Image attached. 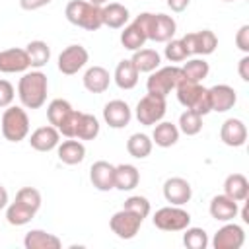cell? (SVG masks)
<instances>
[{"label":"cell","mask_w":249,"mask_h":249,"mask_svg":"<svg viewBox=\"0 0 249 249\" xmlns=\"http://www.w3.org/2000/svg\"><path fill=\"white\" fill-rule=\"evenodd\" d=\"M89 4H93V6H105L109 0H88Z\"/></svg>","instance_id":"681fc988"},{"label":"cell","mask_w":249,"mask_h":249,"mask_svg":"<svg viewBox=\"0 0 249 249\" xmlns=\"http://www.w3.org/2000/svg\"><path fill=\"white\" fill-rule=\"evenodd\" d=\"M89 60V53L82 45H68L60 54H58V70L66 76L78 74Z\"/></svg>","instance_id":"7c38bea8"},{"label":"cell","mask_w":249,"mask_h":249,"mask_svg":"<svg viewBox=\"0 0 249 249\" xmlns=\"http://www.w3.org/2000/svg\"><path fill=\"white\" fill-rule=\"evenodd\" d=\"M179 128L177 124L169 123V121H160L154 124V132H152V142L160 148H171L177 144L179 140Z\"/></svg>","instance_id":"484cf974"},{"label":"cell","mask_w":249,"mask_h":249,"mask_svg":"<svg viewBox=\"0 0 249 249\" xmlns=\"http://www.w3.org/2000/svg\"><path fill=\"white\" fill-rule=\"evenodd\" d=\"M165 111H167L165 97H160V95H154V93H146L136 103L134 115H136V119H138L140 124L154 126L156 123H160L165 117Z\"/></svg>","instance_id":"9c48e42d"},{"label":"cell","mask_w":249,"mask_h":249,"mask_svg":"<svg viewBox=\"0 0 249 249\" xmlns=\"http://www.w3.org/2000/svg\"><path fill=\"white\" fill-rule=\"evenodd\" d=\"M208 212L218 222H231L239 214V206H237V202L233 198H230L226 195H216L210 200Z\"/></svg>","instance_id":"44dd1931"},{"label":"cell","mask_w":249,"mask_h":249,"mask_svg":"<svg viewBox=\"0 0 249 249\" xmlns=\"http://www.w3.org/2000/svg\"><path fill=\"white\" fill-rule=\"evenodd\" d=\"M224 2H233V0H224Z\"/></svg>","instance_id":"f907efd6"},{"label":"cell","mask_w":249,"mask_h":249,"mask_svg":"<svg viewBox=\"0 0 249 249\" xmlns=\"http://www.w3.org/2000/svg\"><path fill=\"white\" fill-rule=\"evenodd\" d=\"M16 200L21 202V204H25V206H29L35 212L41 208V202H43L41 200V193L37 189H33V187H21L16 193Z\"/></svg>","instance_id":"ab89813d"},{"label":"cell","mask_w":249,"mask_h":249,"mask_svg":"<svg viewBox=\"0 0 249 249\" xmlns=\"http://www.w3.org/2000/svg\"><path fill=\"white\" fill-rule=\"evenodd\" d=\"M8 191H6V187L4 185H0V210H4L6 206H8Z\"/></svg>","instance_id":"7dc6e473"},{"label":"cell","mask_w":249,"mask_h":249,"mask_svg":"<svg viewBox=\"0 0 249 249\" xmlns=\"http://www.w3.org/2000/svg\"><path fill=\"white\" fill-rule=\"evenodd\" d=\"M47 89H49V82L41 70L23 72L18 84V97L21 101V107L41 109L47 101Z\"/></svg>","instance_id":"6da1fadb"},{"label":"cell","mask_w":249,"mask_h":249,"mask_svg":"<svg viewBox=\"0 0 249 249\" xmlns=\"http://www.w3.org/2000/svg\"><path fill=\"white\" fill-rule=\"evenodd\" d=\"M146 41H148V39H146V33L142 31V27H140L136 21L124 25V29L121 31V45H123L124 49L132 51V53L138 51V49H142Z\"/></svg>","instance_id":"d6a6232c"},{"label":"cell","mask_w":249,"mask_h":249,"mask_svg":"<svg viewBox=\"0 0 249 249\" xmlns=\"http://www.w3.org/2000/svg\"><path fill=\"white\" fill-rule=\"evenodd\" d=\"M35 210H31L29 206L14 200V202H8L6 206V222L10 226H25L29 224L33 218H35Z\"/></svg>","instance_id":"836d02e7"},{"label":"cell","mask_w":249,"mask_h":249,"mask_svg":"<svg viewBox=\"0 0 249 249\" xmlns=\"http://www.w3.org/2000/svg\"><path fill=\"white\" fill-rule=\"evenodd\" d=\"M132 119V109L128 107L126 101L123 99H111L109 103H105L103 107V121L111 126V128H124Z\"/></svg>","instance_id":"9a60e30c"},{"label":"cell","mask_w":249,"mask_h":249,"mask_svg":"<svg viewBox=\"0 0 249 249\" xmlns=\"http://www.w3.org/2000/svg\"><path fill=\"white\" fill-rule=\"evenodd\" d=\"M140 183V171L132 163L115 165V189L119 191H132Z\"/></svg>","instance_id":"f1b7e54d"},{"label":"cell","mask_w":249,"mask_h":249,"mask_svg":"<svg viewBox=\"0 0 249 249\" xmlns=\"http://www.w3.org/2000/svg\"><path fill=\"white\" fill-rule=\"evenodd\" d=\"M224 195L235 202H243L249 196V181L243 173H231L224 179Z\"/></svg>","instance_id":"83f0119b"},{"label":"cell","mask_w":249,"mask_h":249,"mask_svg":"<svg viewBox=\"0 0 249 249\" xmlns=\"http://www.w3.org/2000/svg\"><path fill=\"white\" fill-rule=\"evenodd\" d=\"M29 66V58L25 49H4L0 51V72L4 74H19V72H27Z\"/></svg>","instance_id":"2e32d148"},{"label":"cell","mask_w":249,"mask_h":249,"mask_svg":"<svg viewBox=\"0 0 249 249\" xmlns=\"http://www.w3.org/2000/svg\"><path fill=\"white\" fill-rule=\"evenodd\" d=\"M142 222H144V220H142L140 216H136V214H132L130 210L123 208V210H119V212H115V214L111 216L109 228H111V231H113L119 239H132V237H136V233L140 231Z\"/></svg>","instance_id":"30bf717a"},{"label":"cell","mask_w":249,"mask_h":249,"mask_svg":"<svg viewBox=\"0 0 249 249\" xmlns=\"http://www.w3.org/2000/svg\"><path fill=\"white\" fill-rule=\"evenodd\" d=\"M220 140L230 148H241L247 142V126L241 119H226L220 126Z\"/></svg>","instance_id":"e0dca14e"},{"label":"cell","mask_w":249,"mask_h":249,"mask_svg":"<svg viewBox=\"0 0 249 249\" xmlns=\"http://www.w3.org/2000/svg\"><path fill=\"white\" fill-rule=\"evenodd\" d=\"M101 18H103V25L111 27V29H121L126 25L130 14L128 8L119 4V2H109L107 6H101Z\"/></svg>","instance_id":"d4e9b609"},{"label":"cell","mask_w":249,"mask_h":249,"mask_svg":"<svg viewBox=\"0 0 249 249\" xmlns=\"http://www.w3.org/2000/svg\"><path fill=\"white\" fill-rule=\"evenodd\" d=\"M183 243L187 249H206L208 245V233L202 228H191L187 226L183 230Z\"/></svg>","instance_id":"74e56055"},{"label":"cell","mask_w":249,"mask_h":249,"mask_svg":"<svg viewBox=\"0 0 249 249\" xmlns=\"http://www.w3.org/2000/svg\"><path fill=\"white\" fill-rule=\"evenodd\" d=\"M89 181L101 193L115 189V165L105 160L93 161L89 167Z\"/></svg>","instance_id":"ac0fdd59"},{"label":"cell","mask_w":249,"mask_h":249,"mask_svg":"<svg viewBox=\"0 0 249 249\" xmlns=\"http://www.w3.org/2000/svg\"><path fill=\"white\" fill-rule=\"evenodd\" d=\"M132 64L136 66V70L142 74V72H146V74H150V72H154L156 68H160V64H161V56H160V53L158 51H154V49H138V51H134V54H132Z\"/></svg>","instance_id":"f546056e"},{"label":"cell","mask_w":249,"mask_h":249,"mask_svg":"<svg viewBox=\"0 0 249 249\" xmlns=\"http://www.w3.org/2000/svg\"><path fill=\"white\" fill-rule=\"evenodd\" d=\"M14 97H16V89H14V86H12L8 80L0 78V109L10 107L12 101H14Z\"/></svg>","instance_id":"b9f144b4"},{"label":"cell","mask_w":249,"mask_h":249,"mask_svg":"<svg viewBox=\"0 0 249 249\" xmlns=\"http://www.w3.org/2000/svg\"><path fill=\"white\" fill-rule=\"evenodd\" d=\"M181 78H183L181 66H175V64L161 66V68H156L154 72H150V78L146 82V89H148V93L167 97L175 89V86L179 84Z\"/></svg>","instance_id":"52a82bcc"},{"label":"cell","mask_w":249,"mask_h":249,"mask_svg":"<svg viewBox=\"0 0 249 249\" xmlns=\"http://www.w3.org/2000/svg\"><path fill=\"white\" fill-rule=\"evenodd\" d=\"M245 243V231L241 226L224 222V226L214 233L212 247L214 249H239Z\"/></svg>","instance_id":"4fadbf2b"},{"label":"cell","mask_w":249,"mask_h":249,"mask_svg":"<svg viewBox=\"0 0 249 249\" xmlns=\"http://www.w3.org/2000/svg\"><path fill=\"white\" fill-rule=\"evenodd\" d=\"M58 142H60V132L53 124L39 126L29 136V146L37 152H51L58 146Z\"/></svg>","instance_id":"ffe728a7"},{"label":"cell","mask_w":249,"mask_h":249,"mask_svg":"<svg viewBox=\"0 0 249 249\" xmlns=\"http://www.w3.org/2000/svg\"><path fill=\"white\" fill-rule=\"evenodd\" d=\"M80 113H82V111H76L66 99H53V101L47 105V119H49V124H53V126H54L62 136H66V138H74Z\"/></svg>","instance_id":"5b68a950"},{"label":"cell","mask_w":249,"mask_h":249,"mask_svg":"<svg viewBox=\"0 0 249 249\" xmlns=\"http://www.w3.org/2000/svg\"><path fill=\"white\" fill-rule=\"evenodd\" d=\"M152 148H154V142H152V138H150L148 134H144V132H134V134H130L128 140H126V152H128L132 158H136V160L148 158V156L152 154Z\"/></svg>","instance_id":"1f68e13d"},{"label":"cell","mask_w":249,"mask_h":249,"mask_svg":"<svg viewBox=\"0 0 249 249\" xmlns=\"http://www.w3.org/2000/svg\"><path fill=\"white\" fill-rule=\"evenodd\" d=\"M193 196V187L187 179L183 177H169L165 179L163 183V198L169 202V204H175V206H183L191 200Z\"/></svg>","instance_id":"5bb4252c"},{"label":"cell","mask_w":249,"mask_h":249,"mask_svg":"<svg viewBox=\"0 0 249 249\" xmlns=\"http://www.w3.org/2000/svg\"><path fill=\"white\" fill-rule=\"evenodd\" d=\"M152 222L161 231H183L187 226H191V214L181 206L169 204L156 210V214L152 216Z\"/></svg>","instance_id":"ba28073f"},{"label":"cell","mask_w":249,"mask_h":249,"mask_svg":"<svg viewBox=\"0 0 249 249\" xmlns=\"http://www.w3.org/2000/svg\"><path fill=\"white\" fill-rule=\"evenodd\" d=\"M167 2V6L171 8V12H183V10H187V6L191 4V0H165Z\"/></svg>","instance_id":"bcb514c9"},{"label":"cell","mask_w":249,"mask_h":249,"mask_svg":"<svg viewBox=\"0 0 249 249\" xmlns=\"http://www.w3.org/2000/svg\"><path fill=\"white\" fill-rule=\"evenodd\" d=\"M64 16L72 25L86 31H97L103 25L101 6H93L88 0H70L64 8Z\"/></svg>","instance_id":"277c9868"},{"label":"cell","mask_w":249,"mask_h":249,"mask_svg":"<svg viewBox=\"0 0 249 249\" xmlns=\"http://www.w3.org/2000/svg\"><path fill=\"white\" fill-rule=\"evenodd\" d=\"M138 76H140V72L136 70V66L132 64V60L130 58H123L117 64V68H115L113 80H115V84L121 89H132L138 84Z\"/></svg>","instance_id":"4316f807"},{"label":"cell","mask_w":249,"mask_h":249,"mask_svg":"<svg viewBox=\"0 0 249 249\" xmlns=\"http://www.w3.org/2000/svg\"><path fill=\"white\" fill-rule=\"evenodd\" d=\"M163 54H165V58L169 62H183V60L189 58V53H187V49H185L181 39H169L167 45H165Z\"/></svg>","instance_id":"60d3db41"},{"label":"cell","mask_w":249,"mask_h":249,"mask_svg":"<svg viewBox=\"0 0 249 249\" xmlns=\"http://www.w3.org/2000/svg\"><path fill=\"white\" fill-rule=\"evenodd\" d=\"M241 220H243L245 224H249V212H247V204L241 208Z\"/></svg>","instance_id":"c3c4849f"},{"label":"cell","mask_w":249,"mask_h":249,"mask_svg":"<svg viewBox=\"0 0 249 249\" xmlns=\"http://www.w3.org/2000/svg\"><path fill=\"white\" fill-rule=\"evenodd\" d=\"M0 128H2V136L8 142H21V140H25L27 134H29V117H27L25 109L18 107V105L6 107L4 113H2Z\"/></svg>","instance_id":"8992f818"},{"label":"cell","mask_w":249,"mask_h":249,"mask_svg":"<svg viewBox=\"0 0 249 249\" xmlns=\"http://www.w3.org/2000/svg\"><path fill=\"white\" fill-rule=\"evenodd\" d=\"M53 0H19V8L25 10V12H35L39 8H45L49 6Z\"/></svg>","instance_id":"ee69618b"},{"label":"cell","mask_w":249,"mask_h":249,"mask_svg":"<svg viewBox=\"0 0 249 249\" xmlns=\"http://www.w3.org/2000/svg\"><path fill=\"white\" fill-rule=\"evenodd\" d=\"M123 208L130 210L132 214L140 216L142 220H144V218H148V214H150V210H152L150 200H148L146 196H142V195H132V196H128V198L124 200Z\"/></svg>","instance_id":"f35d334b"},{"label":"cell","mask_w":249,"mask_h":249,"mask_svg":"<svg viewBox=\"0 0 249 249\" xmlns=\"http://www.w3.org/2000/svg\"><path fill=\"white\" fill-rule=\"evenodd\" d=\"M177 91V99L185 109H193L198 115H208L212 111L210 107V95H208V88L200 86V82H191L187 78H181L179 84L175 86Z\"/></svg>","instance_id":"3957f363"},{"label":"cell","mask_w":249,"mask_h":249,"mask_svg":"<svg viewBox=\"0 0 249 249\" xmlns=\"http://www.w3.org/2000/svg\"><path fill=\"white\" fill-rule=\"evenodd\" d=\"M134 21L142 27V31L146 33V39L154 41V43H167L169 39H173V35L177 31L175 19L167 14L142 12L140 16H136Z\"/></svg>","instance_id":"7a4b0ae2"},{"label":"cell","mask_w":249,"mask_h":249,"mask_svg":"<svg viewBox=\"0 0 249 249\" xmlns=\"http://www.w3.org/2000/svg\"><path fill=\"white\" fill-rule=\"evenodd\" d=\"M177 128L179 132L187 134V136H195L202 130V115H198L196 111L193 109H185L179 117V123H177Z\"/></svg>","instance_id":"8d00e7d4"},{"label":"cell","mask_w":249,"mask_h":249,"mask_svg":"<svg viewBox=\"0 0 249 249\" xmlns=\"http://www.w3.org/2000/svg\"><path fill=\"white\" fill-rule=\"evenodd\" d=\"M181 41H183L189 56L191 54H202V56H206V54H212L216 51V47H218V37L210 29L187 33V35H183Z\"/></svg>","instance_id":"8fae6325"},{"label":"cell","mask_w":249,"mask_h":249,"mask_svg":"<svg viewBox=\"0 0 249 249\" xmlns=\"http://www.w3.org/2000/svg\"><path fill=\"white\" fill-rule=\"evenodd\" d=\"M25 249H60L62 241L54 233H49L45 230H29L23 237Z\"/></svg>","instance_id":"cb8c5ba5"},{"label":"cell","mask_w":249,"mask_h":249,"mask_svg":"<svg viewBox=\"0 0 249 249\" xmlns=\"http://www.w3.org/2000/svg\"><path fill=\"white\" fill-rule=\"evenodd\" d=\"M181 72H183V78L191 80V82H202L208 72H210V66L204 58H189L183 66H181Z\"/></svg>","instance_id":"d590c367"},{"label":"cell","mask_w":249,"mask_h":249,"mask_svg":"<svg viewBox=\"0 0 249 249\" xmlns=\"http://www.w3.org/2000/svg\"><path fill=\"white\" fill-rule=\"evenodd\" d=\"M56 156L62 163L66 165H78L84 161L86 158V146L78 140V138H68V140H62L58 142L56 146Z\"/></svg>","instance_id":"7402d4cb"},{"label":"cell","mask_w":249,"mask_h":249,"mask_svg":"<svg viewBox=\"0 0 249 249\" xmlns=\"http://www.w3.org/2000/svg\"><path fill=\"white\" fill-rule=\"evenodd\" d=\"M25 53H27V58H29V66L37 68V70L43 68L51 60V47L41 39L29 41L25 45Z\"/></svg>","instance_id":"4dcf8cb0"},{"label":"cell","mask_w":249,"mask_h":249,"mask_svg":"<svg viewBox=\"0 0 249 249\" xmlns=\"http://www.w3.org/2000/svg\"><path fill=\"white\" fill-rule=\"evenodd\" d=\"M82 84L89 93H103L111 84V74L103 66H89L82 78Z\"/></svg>","instance_id":"603a6c76"},{"label":"cell","mask_w":249,"mask_h":249,"mask_svg":"<svg viewBox=\"0 0 249 249\" xmlns=\"http://www.w3.org/2000/svg\"><path fill=\"white\" fill-rule=\"evenodd\" d=\"M235 47H237L241 53L249 54V25H247V23L237 29V33H235Z\"/></svg>","instance_id":"7bdbcfd3"},{"label":"cell","mask_w":249,"mask_h":249,"mask_svg":"<svg viewBox=\"0 0 249 249\" xmlns=\"http://www.w3.org/2000/svg\"><path fill=\"white\" fill-rule=\"evenodd\" d=\"M237 74L243 82H249V54H245L237 64Z\"/></svg>","instance_id":"f6af8a7d"},{"label":"cell","mask_w":249,"mask_h":249,"mask_svg":"<svg viewBox=\"0 0 249 249\" xmlns=\"http://www.w3.org/2000/svg\"><path fill=\"white\" fill-rule=\"evenodd\" d=\"M97 134H99V121H97V117H93L89 113H80L74 138H78V140H95Z\"/></svg>","instance_id":"e575fe53"},{"label":"cell","mask_w":249,"mask_h":249,"mask_svg":"<svg viewBox=\"0 0 249 249\" xmlns=\"http://www.w3.org/2000/svg\"><path fill=\"white\" fill-rule=\"evenodd\" d=\"M208 95H210V107L216 113L230 111L237 101L235 89L231 86H228V84H218V86L208 88Z\"/></svg>","instance_id":"d6986e66"}]
</instances>
